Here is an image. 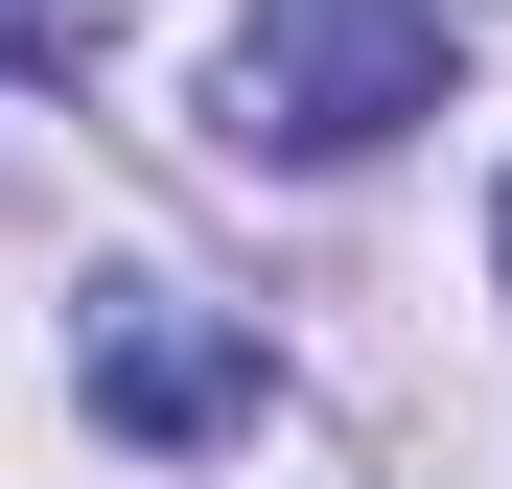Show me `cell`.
Instances as JSON below:
<instances>
[{
	"mask_svg": "<svg viewBox=\"0 0 512 489\" xmlns=\"http://www.w3.org/2000/svg\"><path fill=\"white\" fill-rule=\"evenodd\" d=\"M443 70H466L443 0H256L210 117H233V163H373L396 117H443Z\"/></svg>",
	"mask_w": 512,
	"mask_h": 489,
	"instance_id": "6da1fadb",
	"label": "cell"
},
{
	"mask_svg": "<svg viewBox=\"0 0 512 489\" xmlns=\"http://www.w3.org/2000/svg\"><path fill=\"white\" fill-rule=\"evenodd\" d=\"M94 420H117V443H233V420H256V350L187 326L163 280H117V303H94Z\"/></svg>",
	"mask_w": 512,
	"mask_h": 489,
	"instance_id": "7a4b0ae2",
	"label": "cell"
},
{
	"mask_svg": "<svg viewBox=\"0 0 512 489\" xmlns=\"http://www.w3.org/2000/svg\"><path fill=\"white\" fill-rule=\"evenodd\" d=\"M94 24H117V0H0V70H70Z\"/></svg>",
	"mask_w": 512,
	"mask_h": 489,
	"instance_id": "3957f363",
	"label": "cell"
},
{
	"mask_svg": "<svg viewBox=\"0 0 512 489\" xmlns=\"http://www.w3.org/2000/svg\"><path fill=\"white\" fill-rule=\"evenodd\" d=\"M489 280H512V187H489Z\"/></svg>",
	"mask_w": 512,
	"mask_h": 489,
	"instance_id": "277c9868",
	"label": "cell"
}]
</instances>
